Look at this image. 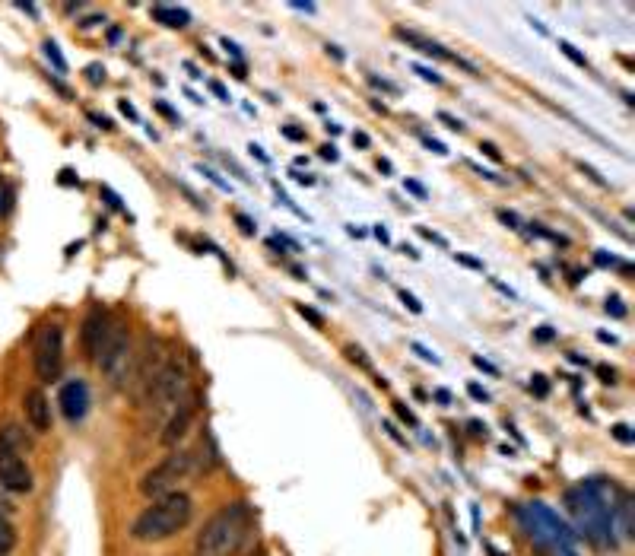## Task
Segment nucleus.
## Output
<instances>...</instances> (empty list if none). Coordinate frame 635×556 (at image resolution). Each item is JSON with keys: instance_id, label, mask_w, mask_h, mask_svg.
Instances as JSON below:
<instances>
[{"instance_id": "55", "label": "nucleus", "mask_w": 635, "mask_h": 556, "mask_svg": "<svg viewBox=\"0 0 635 556\" xmlns=\"http://www.w3.org/2000/svg\"><path fill=\"white\" fill-rule=\"evenodd\" d=\"M293 10H302V13H315L318 7H315V4H293Z\"/></svg>"}, {"instance_id": "21", "label": "nucleus", "mask_w": 635, "mask_h": 556, "mask_svg": "<svg viewBox=\"0 0 635 556\" xmlns=\"http://www.w3.org/2000/svg\"><path fill=\"white\" fill-rule=\"evenodd\" d=\"M347 356H350V363H356L359 369L372 372V360H369V356H366V350H362V347H347Z\"/></svg>"}, {"instance_id": "56", "label": "nucleus", "mask_w": 635, "mask_h": 556, "mask_svg": "<svg viewBox=\"0 0 635 556\" xmlns=\"http://www.w3.org/2000/svg\"><path fill=\"white\" fill-rule=\"evenodd\" d=\"M328 51H331V55H334L337 61H343V51H340L337 45H328Z\"/></svg>"}, {"instance_id": "47", "label": "nucleus", "mask_w": 635, "mask_h": 556, "mask_svg": "<svg viewBox=\"0 0 635 556\" xmlns=\"http://www.w3.org/2000/svg\"><path fill=\"white\" fill-rule=\"evenodd\" d=\"M420 236H423V239H429V242H435V245H445V239H442V236H435V232H432V229H426V226H420Z\"/></svg>"}, {"instance_id": "31", "label": "nucleus", "mask_w": 635, "mask_h": 556, "mask_svg": "<svg viewBox=\"0 0 635 556\" xmlns=\"http://www.w3.org/2000/svg\"><path fill=\"white\" fill-rule=\"evenodd\" d=\"M496 217H499V220H502L505 226H512V229H521V220L515 217V213H512V210H499V213H496Z\"/></svg>"}, {"instance_id": "49", "label": "nucleus", "mask_w": 635, "mask_h": 556, "mask_svg": "<svg viewBox=\"0 0 635 556\" xmlns=\"http://www.w3.org/2000/svg\"><path fill=\"white\" fill-rule=\"evenodd\" d=\"M372 232H375V239H381L385 245H391V236H388V229H385V226H375Z\"/></svg>"}, {"instance_id": "26", "label": "nucleus", "mask_w": 635, "mask_h": 556, "mask_svg": "<svg viewBox=\"0 0 635 556\" xmlns=\"http://www.w3.org/2000/svg\"><path fill=\"white\" fill-rule=\"evenodd\" d=\"M578 169H582V172H585V175L591 178V182H594V185H601V188H610V185H607V178H601V175H597V169H594V166H588V163H578Z\"/></svg>"}, {"instance_id": "20", "label": "nucleus", "mask_w": 635, "mask_h": 556, "mask_svg": "<svg viewBox=\"0 0 635 556\" xmlns=\"http://www.w3.org/2000/svg\"><path fill=\"white\" fill-rule=\"evenodd\" d=\"M42 48H45V58H48V61L54 64V70H58V74H67V61H64V55H61V48H58V42H51V39H48V42H45Z\"/></svg>"}, {"instance_id": "24", "label": "nucleus", "mask_w": 635, "mask_h": 556, "mask_svg": "<svg viewBox=\"0 0 635 556\" xmlns=\"http://www.w3.org/2000/svg\"><path fill=\"white\" fill-rule=\"evenodd\" d=\"M420 140H423V147L426 150H432V153H439V156H448V150H445V143H439V140H432L429 134H423L420 131Z\"/></svg>"}, {"instance_id": "30", "label": "nucleus", "mask_w": 635, "mask_h": 556, "mask_svg": "<svg viewBox=\"0 0 635 556\" xmlns=\"http://www.w3.org/2000/svg\"><path fill=\"white\" fill-rule=\"evenodd\" d=\"M369 83L378 86V89H385V93H401V89H397L391 80H381V77H375V74H369Z\"/></svg>"}, {"instance_id": "32", "label": "nucleus", "mask_w": 635, "mask_h": 556, "mask_svg": "<svg viewBox=\"0 0 635 556\" xmlns=\"http://www.w3.org/2000/svg\"><path fill=\"white\" fill-rule=\"evenodd\" d=\"M86 74H89V83H102V80H105V67L89 64V67H86Z\"/></svg>"}, {"instance_id": "52", "label": "nucleus", "mask_w": 635, "mask_h": 556, "mask_svg": "<svg viewBox=\"0 0 635 556\" xmlns=\"http://www.w3.org/2000/svg\"><path fill=\"white\" fill-rule=\"evenodd\" d=\"M210 89H213V93H216V96H220L223 102H229V93H226V89H223V83H210Z\"/></svg>"}, {"instance_id": "48", "label": "nucleus", "mask_w": 635, "mask_h": 556, "mask_svg": "<svg viewBox=\"0 0 635 556\" xmlns=\"http://www.w3.org/2000/svg\"><path fill=\"white\" fill-rule=\"evenodd\" d=\"M321 156H324V159H331V163H337V159H340V153H337L334 143H331V147H321Z\"/></svg>"}, {"instance_id": "39", "label": "nucleus", "mask_w": 635, "mask_h": 556, "mask_svg": "<svg viewBox=\"0 0 635 556\" xmlns=\"http://www.w3.org/2000/svg\"><path fill=\"white\" fill-rule=\"evenodd\" d=\"M118 109H121V112H124L127 118H131V121H140L137 109H134V105H131V102H127V99H121V102H118Z\"/></svg>"}, {"instance_id": "46", "label": "nucleus", "mask_w": 635, "mask_h": 556, "mask_svg": "<svg viewBox=\"0 0 635 556\" xmlns=\"http://www.w3.org/2000/svg\"><path fill=\"white\" fill-rule=\"evenodd\" d=\"M353 143H356V147H362V150H366L369 143H372V137H369L366 131H356V134H353Z\"/></svg>"}, {"instance_id": "10", "label": "nucleus", "mask_w": 635, "mask_h": 556, "mask_svg": "<svg viewBox=\"0 0 635 556\" xmlns=\"http://www.w3.org/2000/svg\"><path fill=\"white\" fill-rule=\"evenodd\" d=\"M0 490L16 496H26L35 490V474L29 461L20 452H10V448H0Z\"/></svg>"}, {"instance_id": "34", "label": "nucleus", "mask_w": 635, "mask_h": 556, "mask_svg": "<svg viewBox=\"0 0 635 556\" xmlns=\"http://www.w3.org/2000/svg\"><path fill=\"white\" fill-rule=\"evenodd\" d=\"M201 175H207V178H210V182H213L216 188H223V191H229V182H223V178H220V175H216L213 169H204V166H201Z\"/></svg>"}, {"instance_id": "29", "label": "nucleus", "mask_w": 635, "mask_h": 556, "mask_svg": "<svg viewBox=\"0 0 635 556\" xmlns=\"http://www.w3.org/2000/svg\"><path fill=\"white\" fill-rule=\"evenodd\" d=\"M607 315H613V318H626V306L613 296V299H607Z\"/></svg>"}, {"instance_id": "57", "label": "nucleus", "mask_w": 635, "mask_h": 556, "mask_svg": "<svg viewBox=\"0 0 635 556\" xmlns=\"http://www.w3.org/2000/svg\"><path fill=\"white\" fill-rule=\"evenodd\" d=\"M597 337H601V340H604V344H616V337H613V334H604V331H601V334H597Z\"/></svg>"}, {"instance_id": "22", "label": "nucleus", "mask_w": 635, "mask_h": 556, "mask_svg": "<svg viewBox=\"0 0 635 556\" xmlns=\"http://www.w3.org/2000/svg\"><path fill=\"white\" fill-rule=\"evenodd\" d=\"M296 312H299L302 318H308V321H312L315 328H324V315H321L318 309H312V306H302V302H299V306H296Z\"/></svg>"}, {"instance_id": "5", "label": "nucleus", "mask_w": 635, "mask_h": 556, "mask_svg": "<svg viewBox=\"0 0 635 556\" xmlns=\"http://www.w3.org/2000/svg\"><path fill=\"white\" fill-rule=\"evenodd\" d=\"M191 394L194 391H191V366H188V360H185V356H169L166 366H162L159 375H156L147 401H143L150 426L153 429L166 426L169 417L191 398Z\"/></svg>"}, {"instance_id": "6", "label": "nucleus", "mask_w": 635, "mask_h": 556, "mask_svg": "<svg viewBox=\"0 0 635 556\" xmlns=\"http://www.w3.org/2000/svg\"><path fill=\"white\" fill-rule=\"evenodd\" d=\"M201 468H204V461L197 458V452H191V448H172L166 458H162L159 464H153V468L140 477V493L147 499L169 496Z\"/></svg>"}, {"instance_id": "33", "label": "nucleus", "mask_w": 635, "mask_h": 556, "mask_svg": "<svg viewBox=\"0 0 635 556\" xmlns=\"http://www.w3.org/2000/svg\"><path fill=\"white\" fill-rule=\"evenodd\" d=\"M404 188H407L410 194H416V197H420V201H426V197H429V194H426V188H423L420 182H413V178H407V182H404Z\"/></svg>"}, {"instance_id": "27", "label": "nucleus", "mask_w": 635, "mask_h": 556, "mask_svg": "<svg viewBox=\"0 0 635 556\" xmlns=\"http://www.w3.org/2000/svg\"><path fill=\"white\" fill-rule=\"evenodd\" d=\"M531 391L537 394V398H547V394H550V385H547V379H543V375H534Z\"/></svg>"}, {"instance_id": "19", "label": "nucleus", "mask_w": 635, "mask_h": 556, "mask_svg": "<svg viewBox=\"0 0 635 556\" xmlns=\"http://www.w3.org/2000/svg\"><path fill=\"white\" fill-rule=\"evenodd\" d=\"M559 51H562V55H566L575 67H582V70H591V61L582 55V51H578L572 42H566V39H559Z\"/></svg>"}, {"instance_id": "23", "label": "nucleus", "mask_w": 635, "mask_h": 556, "mask_svg": "<svg viewBox=\"0 0 635 556\" xmlns=\"http://www.w3.org/2000/svg\"><path fill=\"white\" fill-rule=\"evenodd\" d=\"M401 302H404V306L413 312V315H423V302L420 299H416L413 293H407V290H401Z\"/></svg>"}, {"instance_id": "50", "label": "nucleus", "mask_w": 635, "mask_h": 556, "mask_svg": "<svg viewBox=\"0 0 635 556\" xmlns=\"http://www.w3.org/2000/svg\"><path fill=\"white\" fill-rule=\"evenodd\" d=\"M283 134H286L289 140H305V131H299V128H283Z\"/></svg>"}, {"instance_id": "12", "label": "nucleus", "mask_w": 635, "mask_h": 556, "mask_svg": "<svg viewBox=\"0 0 635 556\" xmlns=\"http://www.w3.org/2000/svg\"><path fill=\"white\" fill-rule=\"evenodd\" d=\"M58 404H61V414L70 426H77L86 420L89 414V404H93V398H89V385L83 379H67L61 382V391H58Z\"/></svg>"}, {"instance_id": "25", "label": "nucleus", "mask_w": 635, "mask_h": 556, "mask_svg": "<svg viewBox=\"0 0 635 556\" xmlns=\"http://www.w3.org/2000/svg\"><path fill=\"white\" fill-rule=\"evenodd\" d=\"M413 70H416V74H420L423 80L435 83V86H442V83H445V80H442L439 74H435V70H429V67H423V64H413Z\"/></svg>"}, {"instance_id": "54", "label": "nucleus", "mask_w": 635, "mask_h": 556, "mask_svg": "<svg viewBox=\"0 0 635 556\" xmlns=\"http://www.w3.org/2000/svg\"><path fill=\"white\" fill-rule=\"evenodd\" d=\"M435 398H439L442 404H451V394H448L445 388H439V391H435Z\"/></svg>"}, {"instance_id": "44", "label": "nucleus", "mask_w": 635, "mask_h": 556, "mask_svg": "<svg viewBox=\"0 0 635 556\" xmlns=\"http://www.w3.org/2000/svg\"><path fill=\"white\" fill-rule=\"evenodd\" d=\"M413 350H416V353H420V356H423V360H429V363H435V366H439V356H435V353H429V350H426L423 344H413Z\"/></svg>"}, {"instance_id": "36", "label": "nucleus", "mask_w": 635, "mask_h": 556, "mask_svg": "<svg viewBox=\"0 0 635 556\" xmlns=\"http://www.w3.org/2000/svg\"><path fill=\"white\" fill-rule=\"evenodd\" d=\"M480 150H483V153H486L489 159H493V163H502V153H499V150L493 147V143H486V140H483V143H480Z\"/></svg>"}, {"instance_id": "4", "label": "nucleus", "mask_w": 635, "mask_h": 556, "mask_svg": "<svg viewBox=\"0 0 635 556\" xmlns=\"http://www.w3.org/2000/svg\"><path fill=\"white\" fill-rule=\"evenodd\" d=\"M515 518H518L521 531L540 547L543 556H582L575 531L562 522L553 509L543 506V502H528V506H518Z\"/></svg>"}, {"instance_id": "17", "label": "nucleus", "mask_w": 635, "mask_h": 556, "mask_svg": "<svg viewBox=\"0 0 635 556\" xmlns=\"http://www.w3.org/2000/svg\"><path fill=\"white\" fill-rule=\"evenodd\" d=\"M153 20L162 23L166 29H188L191 26V13L185 7H166V4H156L153 10Z\"/></svg>"}, {"instance_id": "40", "label": "nucleus", "mask_w": 635, "mask_h": 556, "mask_svg": "<svg viewBox=\"0 0 635 556\" xmlns=\"http://www.w3.org/2000/svg\"><path fill=\"white\" fill-rule=\"evenodd\" d=\"M89 118H93V121H96V128H102V131H112V128H115V124H112V121H108L105 115H96V112H89Z\"/></svg>"}, {"instance_id": "16", "label": "nucleus", "mask_w": 635, "mask_h": 556, "mask_svg": "<svg viewBox=\"0 0 635 556\" xmlns=\"http://www.w3.org/2000/svg\"><path fill=\"white\" fill-rule=\"evenodd\" d=\"M0 448H10V452H32V439L20 423H4L0 426Z\"/></svg>"}, {"instance_id": "37", "label": "nucleus", "mask_w": 635, "mask_h": 556, "mask_svg": "<svg viewBox=\"0 0 635 556\" xmlns=\"http://www.w3.org/2000/svg\"><path fill=\"white\" fill-rule=\"evenodd\" d=\"M235 223L242 226V232H245V236H254V223L245 217V213H235Z\"/></svg>"}, {"instance_id": "18", "label": "nucleus", "mask_w": 635, "mask_h": 556, "mask_svg": "<svg viewBox=\"0 0 635 556\" xmlns=\"http://www.w3.org/2000/svg\"><path fill=\"white\" fill-rule=\"evenodd\" d=\"M16 547H20V534H16V525L10 522L7 512H0V556H13Z\"/></svg>"}, {"instance_id": "15", "label": "nucleus", "mask_w": 635, "mask_h": 556, "mask_svg": "<svg viewBox=\"0 0 635 556\" xmlns=\"http://www.w3.org/2000/svg\"><path fill=\"white\" fill-rule=\"evenodd\" d=\"M194 417H197V401H194V394L191 398L181 404L175 414L169 417V423L162 426V433H159V445L162 448H175L181 439L188 436V429H191V423H194Z\"/></svg>"}, {"instance_id": "28", "label": "nucleus", "mask_w": 635, "mask_h": 556, "mask_svg": "<svg viewBox=\"0 0 635 556\" xmlns=\"http://www.w3.org/2000/svg\"><path fill=\"white\" fill-rule=\"evenodd\" d=\"M439 121H445V128H451V131H464V121L461 118H455V115H448V112H439Z\"/></svg>"}, {"instance_id": "7", "label": "nucleus", "mask_w": 635, "mask_h": 556, "mask_svg": "<svg viewBox=\"0 0 635 556\" xmlns=\"http://www.w3.org/2000/svg\"><path fill=\"white\" fill-rule=\"evenodd\" d=\"M134 353H137V347H134V337H131V325H127V321H112L105 340H102V347L96 353V366L112 388H127L131 366H134Z\"/></svg>"}, {"instance_id": "45", "label": "nucleus", "mask_w": 635, "mask_h": 556, "mask_svg": "<svg viewBox=\"0 0 635 556\" xmlns=\"http://www.w3.org/2000/svg\"><path fill=\"white\" fill-rule=\"evenodd\" d=\"M156 109H159L162 115H166V118H172L175 124L181 121V118H178V112H172V109H169V105H166V102H162V99H156Z\"/></svg>"}, {"instance_id": "42", "label": "nucleus", "mask_w": 635, "mask_h": 556, "mask_svg": "<svg viewBox=\"0 0 635 556\" xmlns=\"http://www.w3.org/2000/svg\"><path fill=\"white\" fill-rule=\"evenodd\" d=\"M394 410H397V417H401L404 423H410V426H416V417L410 414V410H407L404 404H394Z\"/></svg>"}, {"instance_id": "3", "label": "nucleus", "mask_w": 635, "mask_h": 556, "mask_svg": "<svg viewBox=\"0 0 635 556\" xmlns=\"http://www.w3.org/2000/svg\"><path fill=\"white\" fill-rule=\"evenodd\" d=\"M191 518H194V499L185 490H175L169 496L150 499V506L134 518L131 537L140 544L172 541L175 534L191 525Z\"/></svg>"}, {"instance_id": "9", "label": "nucleus", "mask_w": 635, "mask_h": 556, "mask_svg": "<svg viewBox=\"0 0 635 556\" xmlns=\"http://www.w3.org/2000/svg\"><path fill=\"white\" fill-rule=\"evenodd\" d=\"M169 356L162 353V347L156 344L153 337H147L143 344L137 347L134 353V366H131V379H127V388H131V398L137 407H143V401H147V394L156 382L159 369L166 366Z\"/></svg>"}, {"instance_id": "51", "label": "nucleus", "mask_w": 635, "mask_h": 556, "mask_svg": "<svg viewBox=\"0 0 635 556\" xmlns=\"http://www.w3.org/2000/svg\"><path fill=\"white\" fill-rule=\"evenodd\" d=\"M248 150H251V156H258V159H261V163H270V159H267V153H264V150L258 147V143H251V147H248Z\"/></svg>"}, {"instance_id": "41", "label": "nucleus", "mask_w": 635, "mask_h": 556, "mask_svg": "<svg viewBox=\"0 0 635 556\" xmlns=\"http://www.w3.org/2000/svg\"><path fill=\"white\" fill-rule=\"evenodd\" d=\"M467 391H470V398H477V401H489V394H486V388H480V385H474V382H470V385H467Z\"/></svg>"}, {"instance_id": "1", "label": "nucleus", "mask_w": 635, "mask_h": 556, "mask_svg": "<svg viewBox=\"0 0 635 556\" xmlns=\"http://www.w3.org/2000/svg\"><path fill=\"white\" fill-rule=\"evenodd\" d=\"M626 490L610 477H591L578 487L566 490V512L575 525V537H585L588 544L613 550L620 537L613 531V509L620 506Z\"/></svg>"}, {"instance_id": "13", "label": "nucleus", "mask_w": 635, "mask_h": 556, "mask_svg": "<svg viewBox=\"0 0 635 556\" xmlns=\"http://www.w3.org/2000/svg\"><path fill=\"white\" fill-rule=\"evenodd\" d=\"M23 417H26V426L32 429L35 436H45L51 433V401L42 385L35 388H26L23 394Z\"/></svg>"}, {"instance_id": "2", "label": "nucleus", "mask_w": 635, "mask_h": 556, "mask_svg": "<svg viewBox=\"0 0 635 556\" xmlns=\"http://www.w3.org/2000/svg\"><path fill=\"white\" fill-rule=\"evenodd\" d=\"M254 528V512L248 502H226L216 509L194 537V556H239Z\"/></svg>"}, {"instance_id": "14", "label": "nucleus", "mask_w": 635, "mask_h": 556, "mask_svg": "<svg viewBox=\"0 0 635 556\" xmlns=\"http://www.w3.org/2000/svg\"><path fill=\"white\" fill-rule=\"evenodd\" d=\"M108 325H112V318H108V312L102 306H93L86 312L83 328H80V347H83V356L89 363H96V353H99L102 340L108 334Z\"/></svg>"}, {"instance_id": "8", "label": "nucleus", "mask_w": 635, "mask_h": 556, "mask_svg": "<svg viewBox=\"0 0 635 556\" xmlns=\"http://www.w3.org/2000/svg\"><path fill=\"white\" fill-rule=\"evenodd\" d=\"M32 369L42 385L61 382L64 372V328L61 325H42L32 337Z\"/></svg>"}, {"instance_id": "35", "label": "nucleus", "mask_w": 635, "mask_h": 556, "mask_svg": "<svg viewBox=\"0 0 635 556\" xmlns=\"http://www.w3.org/2000/svg\"><path fill=\"white\" fill-rule=\"evenodd\" d=\"M455 261H458V264H464V267H470V271H483V261H477V258H467V255H455Z\"/></svg>"}, {"instance_id": "11", "label": "nucleus", "mask_w": 635, "mask_h": 556, "mask_svg": "<svg viewBox=\"0 0 635 556\" xmlns=\"http://www.w3.org/2000/svg\"><path fill=\"white\" fill-rule=\"evenodd\" d=\"M394 35L401 42H407L413 51H420V55H426V58H435V61H445V64H455V67H461V70H467V74H477V64L474 61H467V58H461L458 51H448L445 45H439V42H432V39H426L423 32H416V29H404V26H397L394 29Z\"/></svg>"}, {"instance_id": "38", "label": "nucleus", "mask_w": 635, "mask_h": 556, "mask_svg": "<svg viewBox=\"0 0 635 556\" xmlns=\"http://www.w3.org/2000/svg\"><path fill=\"white\" fill-rule=\"evenodd\" d=\"M613 436H616V439H620V442H626V445L632 442V433H629V426H626V423H620V426H613Z\"/></svg>"}, {"instance_id": "43", "label": "nucleus", "mask_w": 635, "mask_h": 556, "mask_svg": "<svg viewBox=\"0 0 635 556\" xmlns=\"http://www.w3.org/2000/svg\"><path fill=\"white\" fill-rule=\"evenodd\" d=\"M474 366H477V369H483V372H489V375H499V369H496L493 363H486L483 356H474Z\"/></svg>"}, {"instance_id": "53", "label": "nucleus", "mask_w": 635, "mask_h": 556, "mask_svg": "<svg viewBox=\"0 0 635 556\" xmlns=\"http://www.w3.org/2000/svg\"><path fill=\"white\" fill-rule=\"evenodd\" d=\"M293 178H296V182H299V185H315V178H312V175H302V172H293Z\"/></svg>"}]
</instances>
